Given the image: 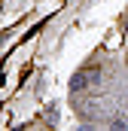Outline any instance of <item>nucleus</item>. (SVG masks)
I'll return each instance as SVG.
<instances>
[{
    "label": "nucleus",
    "instance_id": "1",
    "mask_svg": "<svg viewBox=\"0 0 128 131\" xmlns=\"http://www.w3.org/2000/svg\"><path fill=\"white\" fill-rule=\"evenodd\" d=\"M125 37H128V18H125Z\"/></svg>",
    "mask_w": 128,
    "mask_h": 131
}]
</instances>
